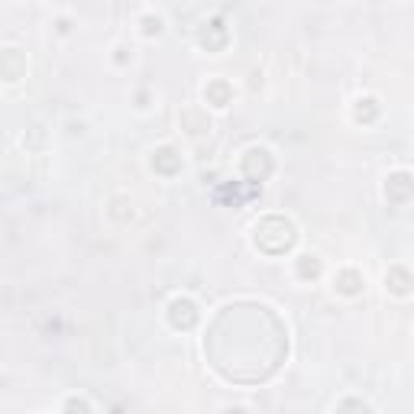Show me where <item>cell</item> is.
Segmentation results:
<instances>
[{
    "label": "cell",
    "instance_id": "6da1fadb",
    "mask_svg": "<svg viewBox=\"0 0 414 414\" xmlns=\"http://www.w3.org/2000/svg\"><path fill=\"white\" fill-rule=\"evenodd\" d=\"M197 308H195V301L191 298H175V301L169 304V321H172V327H178V330H191L197 324Z\"/></svg>",
    "mask_w": 414,
    "mask_h": 414
},
{
    "label": "cell",
    "instance_id": "277c9868",
    "mask_svg": "<svg viewBox=\"0 0 414 414\" xmlns=\"http://www.w3.org/2000/svg\"><path fill=\"white\" fill-rule=\"evenodd\" d=\"M152 169L162 172V175H175V172L182 169V155H178L172 146H162L152 159Z\"/></svg>",
    "mask_w": 414,
    "mask_h": 414
},
{
    "label": "cell",
    "instance_id": "9c48e42d",
    "mask_svg": "<svg viewBox=\"0 0 414 414\" xmlns=\"http://www.w3.org/2000/svg\"><path fill=\"white\" fill-rule=\"evenodd\" d=\"M376 117H379V104H376L372 98L359 100V104H356V120H359V123H369V120H376Z\"/></svg>",
    "mask_w": 414,
    "mask_h": 414
},
{
    "label": "cell",
    "instance_id": "5b68a950",
    "mask_svg": "<svg viewBox=\"0 0 414 414\" xmlns=\"http://www.w3.org/2000/svg\"><path fill=\"white\" fill-rule=\"evenodd\" d=\"M333 285H337L340 295H359V291H363V275H359L356 269H343V272L333 279Z\"/></svg>",
    "mask_w": 414,
    "mask_h": 414
},
{
    "label": "cell",
    "instance_id": "7c38bea8",
    "mask_svg": "<svg viewBox=\"0 0 414 414\" xmlns=\"http://www.w3.org/2000/svg\"><path fill=\"white\" fill-rule=\"evenodd\" d=\"M340 408H366V411H369V405H366V401H359V398H353V401H340Z\"/></svg>",
    "mask_w": 414,
    "mask_h": 414
},
{
    "label": "cell",
    "instance_id": "3957f363",
    "mask_svg": "<svg viewBox=\"0 0 414 414\" xmlns=\"http://www.w3.org/2000/svg\"><path fill=\"white\" fill-rule=\"evenodd\" d=\"M385 195H388V201L405 204L408 197H411V175H408V172L392 175V178H388V185H385Z\"/></svg>",
    "mask_w": 414,
    "mask_h": 414
},
{
    "label": "cell",
    "instance_id": "52a82bcc",
    "mask_svg": "<svg viewBox=\"0 0 414 414\" xmlns=\"http://www.w3.org/2000/svg\"><path fill=\"white\" fill-rule=\"evenodd\" d=\"M385 281H388V288H392L395 295H408V291H411V275H408V269H401V266H395Z\"/></svg>",
    "mask_w": 414,
    "mask_h": 414
},
{
    "label": "cell",
    "instance_id": "ba28073f",
    "mask_svg": "<svg viewBox=\"0 0 414 414\" xmlns=\"http://www.w3.org/2000/svg\"><path fill=\"white\" fill-rule=\"evenodd\" d=\"M298 275H301V279H317V275H321V259H317V256H301V259H298Z\"/></svg>",
    "mask_w": 414,
    "mask_h": 414
},
{
    "label": "cell",
    "instance_id": "8992f818",
    "mask_svg": "<svg viewBox=\"0 0 414 414\" xmlns=\"http://www.w3.org/2000/svg\"><path fill=\"white\" fill-rule=\"evenodd\" d=\"M204 98L211 100L214 107H227V104H230V98H233V88L227 85V81H220V78H217V81H211V85H207Z\"/></svg>",
    "mask_w": 414,
    "mask_h": 414
},
{
    "label": "cell",
    "instance_id": "7a4b0ae2",
    "mask_svg": "<svg viewBox=\"0 0 414 414\" xmlns=\"http://www.w3.org/2000/svg\"><path fill=\"white\" fill-rule=\"evenodd\" d=\"M23 71H26V58L16 49H7L0 56V78H4V81H20Z\"/></svg>",
    "mask_w": 414,
    "mask_h": 414
},
{
    "label": "cell",
    "instance_id": "8fae6325",
    "mask_svg": "<svg viewBox=\"0 0 414 414\" xmlns=\"http://www.w3.org/2000/svg\"><path fill=\"white\" fill-rule=\"evenodd\" d=\"M62 408H65V411H75V408H81V411H91V401H85V398H68Z\"/></svg>",
    "mask_w": 414,
    "mask_h": 414
},
{
    "label": "cell",
    "instance_id": "30bf717a",
    "mask_svg": "<svg viewBox=\"0 0 414 414\" xmlns=\"http://www.w3.org/2000/svg\"><path fill=\"white\" fill-rule=\"evenodd\" d=\"M143 33H146V36H159L162 33V20H159V16H146V20H143Z\"/></svg>",
    "mask_w": 414,
    "mask_h": 414
}]
</instances>
